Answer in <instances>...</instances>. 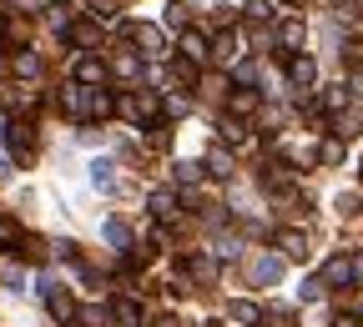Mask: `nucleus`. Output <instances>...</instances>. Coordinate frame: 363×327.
<instances>
[{
    "label": "nucleus",
    "mask_w": 363,
    "mask_h": 327,
    "mask_svg": "<svg viewBox=\"0 0 363 327\" xmlns=\"http://www.w3.org/2000/svg\"><path fill=\"white\" fill-rule=\"evenodd\" d=\"M0 136H6V147H11V156H16V166H30V161H35V126H30V121L11 116L6 126H0Z\"/></svg>",
    "instance_id": "nucleus-1"
},
{
    "label": "nucleus",
    "mask_w": 363,
    "mask_h": 327,
    "mask_svg": "<svg viewBox=\"0 0 363 327\" xmlns=\"http://www.w3.org/2000/svg\"><path fill=\"white\" fill-rule=\"evenodd\" d=\"M35 292H40V302H45V307H51V317H56V322H71V317H76L71 292L56 282V277H40V282H35Z\"/></svg>",
    "instance_id": "nucleus-2"
},
{
    "label": "nucleus",
    "mask_w": 363,
    "mask_h": 327,
    "mask_svg": "<svg viewBox=\"0 0 363 327\" xmlns=\"http://www.w3.org/2000/svg\"><path fill=\"white\" fill-rule=\"evenodd\" d=\"M106 317H111L116 327H147V317H142V302H136V297H126V292H116V297L106 302Z\"/></svg>",
    "instance_id": "nucleus-3"
},
{
    "label": "nucleus",
    "mask_w": 363,
    "mask_h": 327,
    "mask_svg": "<svg viewBox=\"0 0 363 327\" xmlns=\"http://www.w3.org/2000/svg\"><path fill=\"white\" fill-rule=\"evenodd\" d=\"M106 81H111V66H106L101 56H76V86L96 91V86H106Z\"/></svg>",
    "instance_id": "nucleus-4"
},
{
    "label": "nucleus",
    "mask_w": 363,
    "mask_h": 327,
    "mask_svg": "<svg viewBox=\"0 0 363 327\" xmlns=\"http://www.w3.org/2000/svg\"><path fill=\"white\" fill-rule=\"evenodd\" d=\"M283 272H288L283 257H257V262L247 267V282H252V287H278V282H283Z\"/></svg>",
    "instance_id": "nucleus-5"
},
{
    "label": "nucleus",
    "mask_w": 363,
    "mask_h": 327,
    "mask_svg": "<svg viewBox=\"0 0 363 327\" xmlns=\"http://www.w3.org/2000/svg\"><path fill=\"white\" fill-rule=\"evenodd\" d=\"M116 111H121V116H131V121H157V116H162V101L152 96V91H142V96H131V101L121 96V101H116Z\"/></svg>",
    "instance_id": "nucleus-6"
},
{
    "label": "nucleus",
    "mask_w": 363,
    "mask_h": 327,
    "mask_svg": "<svg viewBox=\"0 0 363 327\" xmlns=\"http://www.w3.org/2000/svg\"><path fill=\"white\" fill-rule=\"evenodd\" d=\"M121 35H126V40H136V51H142V56H162V51H167V40H162V30H157V25H126Z\"/></svg>",
    "instance_id": "nucleus-7"
},
{
    "label": "nucleus",
    "mask_w": 363,
    "mask_h": 327,
    "mask_svg": "<svg viewBox=\"0 0 363 327\" xmlns=\"http://www.w3.org/2000/svg\"><path fill=\"white\" fill-rule=\"evenodd\" d=\"M283 66H288V81H293L298 91H308V86L318 81V66H313V56H283Z\"/></svg>",
    "instance_id": "nucleus-8"
},
{
    "label": "nucleus",
    "mask_w": 363,
    "mask_h": 327,
    "mask_svg": "<svg viewBox=\"0 0 363 327\" xmlns=\"http://www.w3.org/2000/svg\"><path fill=\"white\" fill-rule=\"evenodd\" d=\"M86 116H91V121H106V116H116V96H111L106 86L86 91Z\"/></svg>",
    "instance_id": "nucleus-9"
},
{
    "label": "nucleus",
    "mask_w": 363,
    "mask_h": 327,
    "mask_svg": "<svg viewBox=\"0 0 363 327\" xmlns=\"http://www.w3.org/2000/svg\"><path fill=\"white\" fill-rule=\"evenodd\" d=\"M323 287H353V257H328Z\"/></svg>",
    "instance_id": "nucleus-10"
},
{
    "label": "nucleus",
    "mask_w": 363,
    "mask_h": 327,
    "mask_svg": "<svg viewBox=\"0 0 363 327\" xmlns=\"http://www.w3.org/2000/svg\"><path fill=\"white\" fill-rule=\"evenodd\" d=\"M61 111L71 116V121H86V86H61Z\"/></svg>",
    "instance_id": "nucleus-11"
},
{
    "label": "nucleus",
    "mask_w": 363,
    "mask_h": 327,
    "mask_svg": "<svg viewBox=\"0 0 363 327\" xmlns=\"http://www.w3.org/2000/svg\"><path fill=\"white\" fill-rule=\"evenodd\" d=\"M257 101H262V96H257V86H238L233 96H227V111H233V116H252Z\"/></svg>",
    "instance_id": "nucleus-12"
},
{
    "label": "nucleus",
    "mask_w": 363,
    "mask_h": 327,
    "mask_svg": "<svg viewBox=\"0 0 363 327\" xmlns=\"http://www.w3.org/2000/svg\"><path fill=\"white\" fill-rule=\"evenodd\" d=\"M66 40L91 51V45H101V25H96V21H76V25H66Z\"/></svg>",
    "instance_id": "nucleus-13"
},
{
    "label": "nucleus",
    "mask_w": 363,
    "mask_h": 327,
    "mask_svg": "<svg viewBox=\"0 0 363 327\" xmlns=\"http://www.w3.org/2000/svg\"><path fill=\"white\" fill-rule=\"evenodd\" d=\"M233 56H238V35L233 30H217L212 45H207V61H233Z\"/></svg>",
    "instance_id": "nucleus-14"
},
{
    "label": "nucleus",
    "mask_w": 363,
    "mask_h": 327,
    "mask_svg": "<svg viewBox=\"0 0 363 327\" xmlns=\"http://www.w3.org/2000/svg\"><path fill=\"white\" fill-rule=\"evenodd\" d=\"M222 142H227V147H238V151H247V147H252V131H247L238 116H227V121H222Z\"/></svg>",
    "instance_id": "nucleus-15"
},
{
    "label": "nucleus",
    "mask_w": 363,
    "mask_h": 327,
    "mask_svg": "<svg viewBox=\"0 0 363 327\" xmlns=\"http://www.w3.org/2000/svg\"><path fill=\"white\" fill-rule=\"evenodd\" d=\"M21 242H26V226L16 217H0V252H21Z\"/></svg>",
    "instance_id": "nucleus-16"
},
{
    "label": "nucleus",
    "mask_w": 363,
    "mask_h": 327,
    "mask_svg": "<svg viewBox=\"0 0 363 327\" xmlns=\"http://www.w3.org/2000/svg\"><path fill=\"white\" fill-rule=\"evenodd\" d=\"M278 247H283V262H303L308 257V237H303V231H278Z\"/></svg>",
    "instance_id": "nucleus-17"
},
{
    "label": "nucleus",
    "mask_w": 363,
    "mask_h": 327,
    "mask_svg": "<svg viewBox=\"0 0 363 327\" xmlns=\"http://www.w3.org/2000/svg\"><path fill=\"white\" fill-rule=\"evenodd\" d=\"M182 61H192V66L207 61V40H202V30H182Z\"/></svg>",
    "instance_id": "nucleus-18"
},
{
    "label": "nucleus",
    "mask_w": 363,
    "mask_h": 327,
    "mask_svg": "<svg viewBox=\"0 0 363 327\" xmlns=\"http://www.w3.org/2000/svg\"><path fill=\"white\" fill-rule=\"evenodd\" d=\"M278 45H283V56H298V45H303V21H283V25H278Z\"/></svg>",
    "instance_id": "nucleus-19"
},
{
    "label": "nucleus",
    "mask_w": 363,
    "mask_h": 327,
    "mask_svg": "<svg viewBox=\"0 0 363 327\" xmlns=\"http://www.w3.org/2000/svg\"><path fill=\"white\" fill-rule=\"evenodd\" d=\"M227 317L242 322V327H257V322H262V307H257V302H247V297H238L233 307H227Z\"/></svg>",
    "instance_id": "nucleus-20"
},
{
    "label": "nucleus",
    "mask_w": 363,
    "mask_h": 327,
    "mask_svg": "<svg viewBox=\"0 0 363 327\" xmlns=\"http://www.w3.org/2000/svg\"><path fill=\"white\" fill-rule=\"evenodd\" d=\"M11 71H16L21 81H35V76H40V56H35V51H16Z\"/></svg>",
    "instance_id": "nucleus-21"
},
{
    "label": "nucleus",
    "mask_w": 363,
    "mask_h": 327,
    "mask_svg": "<svg viewBox=\"0 0 363 327\" xmlns=\"http://www.w3.org/2000/svg\"><path fill=\"white\" fill-rule=\"evenodd\" d=\"M152 212H157V217H167V222H177L182 197H177V192H152Z\"/></svg>",
    "instance_id": "nucleus-22"
},
{
    "label": "nucleus",
    "mask_w": 363,
    "mask_h": 327,
    "mask_svg": "<svg viewBox=\"0 0 363 327\" xmlns=\"http://www.w3.org/2000/svg\"><path fill=\"white\" fill-rule=\"evenodd\" d=\"M91 181H96L101 192H106V186L116 181V161H111V156H96V161H91Z\"/></svg>",
    "instance_id": "nucleus-23"
},
{
    "label": "nucleus",
    "mask_w": 363,
    "mask_h": 327,
    "mask_svg": "<svg viewBox=\"0 0 363 327\" xmlns=\"http://www.w3.org/2000/svg\"><path fill=\"white\" fill-rule=\"evenodd\" d=\"M106 242H111L116 252H126V247H131V226H126L121 217H111V222H106Z\"/></svg>",
    "instance_id": "nucleus-24"
},
{
    "label": "nucleus",
    "mask_w": 363,
    "mask_h": 327,
    "mask_svg": "<svg viewBox=\"0 0 363 327\" xmlns=\"http://www.w3.org/2000/svg\"><path fill=\"white\" fill-rule=\"evenodd\" d=\"M207 171H212V176H222V181H227V176H233V156H227V151H222V147H212V151H207Z\"/></svg>",
    "instance_id": "nucleus-25"
},
{
    "label": "nucleus",
    "mask_w": 363,
    "mask_h": 327,
    "mask_svg": "<svg viewBox=\"0 0 363 327\" xmlns=\"http://www.w3.org/2000/svg\"><path fill=\"white\" fill-rule=\"evenodd\" d=\"M187 277H192V282H212V277H217V262H212V257H192V262H187Z\"/></svg>",
    "instance_id": "nucleus-26"
},
{
    "label": "nucleus",
    "mask_w": 363,
    "mask_h": 327,
    "mask_svg": "<svg viewBox=\"0 0 363 327\" xmlns=\"http://www.w3.org/2000/svg\"><path fill=\"white\" fill-rule=\"evenodd\" d=\"M177 181H182V186L202 181V166H197V161H177Z\"/></svg>",
    "instance_id": "nucleus-27"
},
{
    "label": "nucleus",
    "mask_w": 363,
    "mask_h": 327,
    "mask_svg": "<svg viewBox=\"0 0 363 327\" xmlns=\"http://www.w3.org/2000/svg\"><path fill=\"white\" fill-rule=\"evenodd\" d=\"M247 21H272V0H247Z\"/></svg>",
    "instance_id": "nucleus-28"
},
{
    "label": "nucleus",
    "mask_w": 363,
    "mask_h": 327,
    "mask_svg": "<svg viewBox=\"0 0 363 327\" xmlns=\"http://www.w3.org/2000/svg\"><path fill=\"white\" fill-rule=\"evenodd\" d=\"M172 76H177L182 86H192V81H197V66H192V61H172Z\"/></svg>",
    "instance_id": "nucleus-29"
},
{
    "label": "nucleus",
    "mask_w": 363,
    "mask_h": 327,
    "mask_svg": "<svg viewBox=\"0 0 363 327\" xmlns=\"http://www.w3.org/2000/svg\"><path fill=\"white\" fill-rule=\"evenodd\" d=\"M343 106H348V91H343V86H333L328 96H323V111H343Z\"/></svg>",
    "instance_id": "nucleus-30"
},
{
    "label": "nucleus",
    "mask_w": 363,
    "mask_h": 327,
    "mask_svg": "<svg viewBox=\"0 0 363 327\" xmlns=\"http://www.w3.org/2000/svg\"><path fill=\"white\" fill-rule=\"evenodd\" d=\"M318 156H323L328 166H338V161H343V142H323V147H318Z\"/></svg>",
    "instance_id": "nucleus-31"
},
{
    "label": "nucleus",
    "mask_w": 363,
    "mask_h": 327,
    "mask_svg": "<svg viewBox=\"0 0 363 327\" xmlns=\"http://www.w3.org/2000/svg\"><path fill=\"white\" fill-rule=\"evenodd\" d=\"M91 11L106 21V16H116V11H121V0H91Z\"/></svg>",
    "instance_id": "nucleus-32"
},
{
    "label": "nucleus",
    "mask_w": 363,
    "mask_h": 327,
    "mask_svg": "<svg viewBox=\"0 0 363 327\" xmlns=\"http://www.w3.org/2000/svg\"><path fill=\"white\" fill-rule=\"evenodd\" d=\"M318 297H323V277H313V282L303 287V302H318Z\"/></svg>",
    "instance_id": "nucleus-33"
},
{
    "label": "nucleus",
    "mask_w": 363,
    "mask_h": 327,
    "mask_svg": "<svg viewBox=\"0 0 363 327\" xmlns=\"http://www.w3.org/2000/svg\"><path fill=\"white\" fill-rule=\"evenodd\" d=\"M0 277H6L11 287H21V267H16V262H0Z\"/></svg>",
    "instance_id": "nucleus-34"
},
{
    "label": "nucleus",
    "mask_w": 363,
    "mask_h": 327,
    "mask_svg": "<svg viewBox=\"0 0 363 327\" xmlns=\"http://www.w3.org/2000/svg\"><path fill=\"white\" fill-rule=\"evenodd\" d=\"M333 327H363V322H358L353 312H338V317H333Z\"/></svg>",
    "instance_id": "nucleus-35"
},
{
    "label": "nucleus",
    "mask_w": 363,
    "mask_h": 327,
    "mask_svg": "<svg viewBox=\"0 0 363 327\" xmlns=\"http://www.w3.org/2000/svg\"><path fill=\"white\" fill-rule=\"evenodd\" d=\"M152 327H177V317H157V322H152Z\"/></svg>",
    "instance_id": "nucleus-36"
},
{
    "label": "nucleus",
    "mask_w": 363,
    "mask_h": 327,
    "mask_svg": "<svg viewBox=\"0 0 363 327\" xmlns=\"http://www.w3.org/2000/svg\"><path fill=\"white\" fill-rule=\"evenodd\" d=\"M0 40H6V16H0Z\"/></svg>",
    "instance_id": "nucleus-37"
}]
</instances>
